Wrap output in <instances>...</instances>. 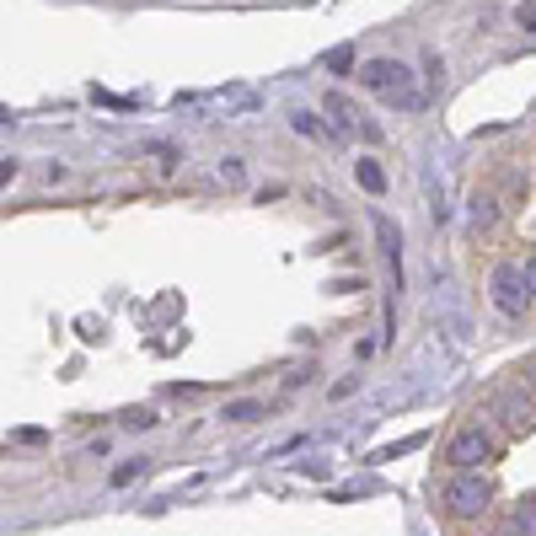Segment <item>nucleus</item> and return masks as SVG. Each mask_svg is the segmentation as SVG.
I'll list each match as a JSON object with an SVG mask.
<instances>
[{
    "mask_svg": "<svg viewBox=\"0 0 536 536\" xmlns=\"http://www.w3.org/2000/svg\"><path fill=\"white\" fill-rule=\"evenodd\" d=\"M354 172H360V188H365V193H381V188H387V172H381L376 161H360Z\"/></svg>",
    "mask_w": 536,
    "mask_h": 536,
    "instance_id": "ddd939ff",
    "label": "nucleus"
},
{
    "mask_svg": "<svg viewBox=\"0 0 536 536\" xmlns=\"http://www.w3.org/2000/svg\"><path fill=\"white\" fill-rule=\"evenodd\" d=\"M360 81H365V91H376L381 102H392V107H403V113H419V107H424V91H419V81H413V70H408L403 59H370Z\"/></svg>",
    "mask_w": 536,
    "mask_h": 536,
    "instance_id": "f257e3e1",
    "label": "nucleus"
},
{
    "mask_svg": "<svg viewBox=\"0 0 536 536\" xmlns=\"http://www.w3.org/2000/svg\"><path fill=\"white\" fill-rule=\"evenodd\" d=\"M510 526H515V536H536V499H521V505H515Z\"/></svg>",
    "mask_w": 536,
    "mask_h": 536,
    "instance_id": "9b49d317",
    "label": "nucleus"
},
{
    "mask_svg": "<svg viewBox=\"0 0 536 536\" xmlns=\"http://www.w3.org/2000/svg\"><path fill=\"white\" fill-rule=\"evenodd\" d=\"M526 285H532V295H536V252L526 258Z\"/></svg>",
    "mask_w": 536,
    "mask_h": 536,
    "instance_id": "f3484780",
    "label": "nucleus"
},
{
    "mask_svg": "<svg viewBox=\"0 0 536 536\" xmlns=\"http://www.w3.org/2000/svg\"><path fill=\"white\" fill-rule=\"evenodd\" d=\"M467 225H472V236H483V231H494V225H499V199H494L489 188H478V193H472Z\"/></svg>",
    "mask_w": 536,
    "mask_h": 536,
    "instance_id": "0eeeda50",
    "label": "nucleus"
},
{
    "mask_svg": "<svg viewBox=\"0 0 536 536\" xmlns=\"http://www.w3.org/2000/svg\"><path fill=\"white\" fill-rule=\"evenodd\" d=\"M489 499H494V489H489L483 472H456V478L440 489V505H446V515H456V521H478V515L489 510Z\"/></svg>",
    "mask_w": 536,
    "mask_h": 536,
    "instance_id": "f03ea898",
    "label": "nucleus"
},
{
    "mask_svg": "<svg viewBox=\"0 0 536 536\" xmlns=\"http://www.w3.org/2000/svg\"><path fill=\"white\" fill-rule=\"evenodd\" d=\"M521 21H526V32H536V11H521Z\"/></svg>",
    "mask_w": 536,
    "mask_h": 536,
    "instance_id": "a211bd4d",
    "label": "nucleus"
},
{
    "mask_svg": "<svg viewBox=\"0 0 536 536\" xmlns=\"http://www.w3.org/2000/svg\"><path fill=\"white\" fill-rule=\"evenodd\" d=\"M242 177H247V166H242L236 156H225V161H220V183H225V188H236Z\"/></svg>",
    "mask_w": 536,
    "mask_h": 536,
    "instance_id": "2eb2a0df",
    "label": "nucleus"
},
{
    "mask_svg": "<svg viewBox=\"0 0 536 536\" xmlns=\"http://www.w3.org/2000/svg\"><path fill=\"white\" fill-rule=\"evenodd\" d=\"M376 236H381V252H387V268H392V290H403V236L387 215H376Z\"/></svg>",
    "mask_w": 536,
    "mask_h": 536,
    "instance_id": "423d86ee",
    "label": "nucleus"
},
{
    "mask_svg": "<svg viewBox=\"0 0 536 536\" xmlns=\"http://www.w3.org/2000/svg\"><path fill=\"white\" fill-rule=\"evenodd\" d=\"M494 413L505 419L510 435H532V430H536V397H526V392H499Z\"/></svg>",
    "mask_w": 536,
    "mask_h": 536,
    "instance_id": "39448f33",
    "label": "nucleus"
},
{
    "mask_svg": "<svg viewBox=\"0 0 536 536\" xmlns=\"http://www.w3.org/2000/svg\"><path fill=\"white\" fill-rule=\"evenodd\" d=\"M322 64H328L333 75H344V70H354V48H349V43H338V48H328V54H322Z\"/></svg>",
    "mask_w": 536,
    "mask_h": 536,
    "instance_id": "f8f14e48",
    "label": "nucleus"
},
{
    "mask_svg": "<svg viewBox=\"0 0 536 536\" xmlns=\"http://www.w3.org/2000/svg\"><path fill=\"white\" fill-rule=\"evenodd\" d=\"M134 156H140L150 172H172V166L183 161V150H177V145H166V140H150V145H140Z\"/></svg>",
    "mask_w": 536,
    "mask_h": 536,
    "instance_id": "6e6552de",
    "label": "nucleus"
},
{
    "mask_svg": "<svg viewBox=\"0 0 536 536\" xmlns=\"http://www.w3.org/2000/svg\"><path fill=\"white\" fill-rule=\"evenodd\" d=\"M290 123H295V134H306V140H333V129H328L317 113H290Z\"/></svg>",
    "mask_w": 536,
    "mask_h": 536,
    "instance_id": "9d476101",
    "label": "nucleus"
},
{
    "mask_svg": "<svg viewBox=\"0 0 536 536\" xmlns=\"http://www.w3.org/2000/svg\"><path fill=\"white\" fill-rule=\"evenodd\" d=\"M526 274L515 268V263H499L494 268V279H489V295H494V306L505 311V317H526Z\"/></svg>",
    "mask_w": 536,
    "mask_h": 536,
    "instance_id": "20e7f679",
    "label": "nucleus"
},
{
    "mask_svg": "<svg viewBox=\"0 0 536 536\" xmlns=\"http://www.w3.org/2000/svg\"><path fill=\"white\" fill-rule=\"evenodd\" d=\"M225 419H231V424H258V419H263V403H231Z\"/></svg>",
    "mask_w": 536,
    "mask_h": 536,
    "instance_id": "4468645a",
    "label": "nucleus"
},
{
    "mask_svg": "<svg viewBox=\"0 0 536 536\" xmlns=\"http://www.w3.org/2000/svg\"><path fill=\"white\" fill-rule=\"evenodd\" d=\"M499 456V435L489 430V424H467L451 446H446V462L456 467V472H472L478 462H494Z\"/></svg>",
    "mask_w": 536,
    "mask_h": 536,
    "instance_id": "7ed1b4c3",
    "label": "nucleus"
},
{
    "mask_svg": "<svg viewBox=\"0 0 536 536\" xmlns=\"http://www.w3.org/2000/svg\"><path fill=\"white\" fill-rule=\"evenodd\" d=\"M123 424H129V430H150V424H156V413H150V408H140V413H129Z\"/></svg>",
    "mask_w": 536,
    "mask_h": 536,
    "instance_id": "dca6fc26",
    "label": "nucleus"
},
{
    "mask_svg": "<svg viewBox=\"0 0 536 536\" xmlns=\"http://www.w3.org/2000/svg\"><path fill=\"white\" fill-rule=\"evenodd\" d=\"M322 107L338 118V129H354V118H360V113H354V102H349L344 91H328V102H322Z\"/></svg>",
    "mask_w": 536,
    "mask_h": 536,
    "instance_id": "1a4fd4ad",
    "label": "nucleus"
}]
</instances>
